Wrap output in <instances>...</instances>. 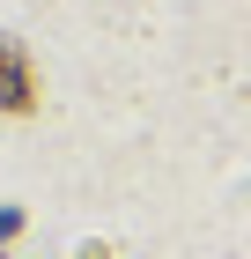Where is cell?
Returning <instances> with one entry per match:
<instances>
[{
  "mask_svg": "<svg viewBox=\"0 0 251 259\" xmlns=\"http://www.w3.org/2000/svg\"><path fill=\"white\" fill-rule=\"evenodd\" d=\"M30 104H37L30 60H22V45H8V37H0V111H8V119H22Z\"/></svg>",
  "mask_w": 251,
  "mask_h": 259,
  "instance_id": "obj_1",
  "label": "cell"
}]
</instances>
